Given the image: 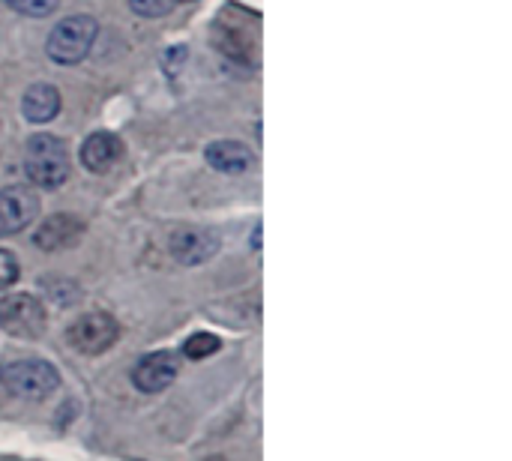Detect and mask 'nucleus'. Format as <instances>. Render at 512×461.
Listing matches in <instances>:
<instances>
[{"label": "nucleus", "mask_w": 512, "mask_h": 461, "mask_svg": "<svg viewBox=\"0 0 512 461\" xmlns=\"http://www.w3.org/2000/svg\"><path fill=\"white\" fill-rule=\"evenodd\" d=\"M24 171L33 186L57 189L69 177V156L66 144L54 135H33L24 147Z\"/></svg>", "instance_id": "1"}, {"label": "nucleus", "mask_w": 512, "mask_h": 461, "mask_svg": "<svg viewBox=\"0 0 512 461\" xmlns=\"http://www.w3.org/2000/svg\"><path fill=\"white\" fill-rule=\"evenodd\" d=\"M96 33H99L96 18H90V15H69V18L57 21V27L48 36L45 51H48V57L54 63L75 66V63H81L90 54V48L96 42Z\"/></svg>", "instance_id": "2"}, {"label": "nucleus", "mask_w": 512, "mask_h": 461, "mask_svg": "<svg viewBox=\"0 0 512 461\" xmlns=\"http://www.w3.org/2000/svg\"><path fill=\"white\" fill-rule=\"evenodd\" d=\"M0 384L15 399L39 402V399L51 396L60 387V375L45 360H18V363L6 366L0 372Z\"/></svg>", "instance_id": "3"}, {"label": "nucleus", "mask_w": 512, "mask_h": 461, "mask_svg": "<svg viewBox=\"0 0 512 461\" xmlns=\"http://www.w3.org/2000/svg\"><path fill=\"white\" fill-rule=\"evenodd\" d=\"M0 330L15 339H39L45 330V309L30 294H9L0 300Z\"/></svg>", "instance_id": "4"}, {"label": "nucleus", "mask_w": 512, "mask_h": 461, "mask_svg": "<svg viewBox=\"0 0 512 461\" xmlns=\"http://www.w3.org/2000/svg\"><path fill=\"white\" fill-rule=\"evenodd\" d=\"M117 333H120V327H117V321H114L111 315H105V312H90V315L78 318V321L69 327L66 339H69V345H72L75 351H81V354H102V351H108V348L117 342Z\"/></svg>", "instance_id": "5"}, {"label": "nucleus", "mask_w": 512, "mask_h": 461, "mask_svg": "<svg viewBox=\"0 0 512 461\" xmlns=\"http://www.w3.org/2000/svg\"><path fill=\"white\" fill-rule=\"evenodd\" d=\"M39 213V198L30 186L0 189V237L24 231Z\"/></svg>", "instance_id": "6"}, {"label": "nucleus", "mask_w": 512, "mask_h": 461, "mask_svg": "<svg viewBox=\"0 0 512 461\" xmlns=\"http://www.w3.org/2000/svg\"><path fill=\"white\" fill-rule=\"evenodd\" d=\"M168 249L174 255V261L186 264V267H195V264H204L216 255L219 249V237L207 228H192V225H183L171 234L168 240Z\"/></svg>", "instance_id": "7"}, {"label": "nucleus", "mask_w": 512, "mask_h": 461, "mask_svg": "<svg viewBox=\"0 0 512 461\" xmlns=\"http://www.w3.org/2000/svg\"><path fill=\"white\" fill-rule=\"evenodd\" d=\"M177 375H180L177 354L174 351H156L135 366L132 381L141 393H162L177 381Z\"/></svg>", "instance_id": "8"}, {"label": "nucleus", "mask_w": 512, "mask_h": 461, "mask_svg": "<svg viewBox=\"0 0 512 461\" xmlns=\"http://www.w3.org/2000/svg\"><path fill=\"white\" fill-rule=\"evenodd\" d=\"M84 234V222L69 216V213H57L51 219H45L36 234H33V243L42 249V252H60V249H69L81 240Z\"/></svg>", "instance_id": "9"}, {"label": "nucleus", "mask_w": 512, "mask_h": 461, "mask_svg": "<svg viewBox=\"0 0 512 461\" xmlns=\"http://www.w3.org/2000/svg\"><path fill=\"white\" fill-rule=\"evenodd\" d=\"M120 153H123V144H120V138L111 135V132H93V135L81 144V162H84V168L93 171V174L111 171V168L117 165Z\"/></svg>", "instance_id": "10"}, {"label": "nucleus", "mask_w": 512, "mask_h": 461, "mask_svg": "<svg viewBox=\"0 0 512 461\" xmlns=\"http://www.w3.org/2000/svg\"><path fill=\"white\" fill-rule=\"evenodd\" d=\"M21 111L30 123H48L60 114V93L54 84H33L24 93Z\"/></svg>", "instance_id": "11"}, {"label": "nucleus", "mask_w": 512, "mask_h": 461, "mask_svg": "<svg viewBox=\"0 0 512 461\" xmlns=\"http://www.w3.org/2000/svg\"><path fill=\"white\" fill-rule=\"evenodd\" d=\"M204 156H207L210 168L225 171V174H240L252 165V150L240 141H216L207 147Z\"/></svg>", "instance_id": "12"}, {"label": "nucleus", "mask_w": 512, "mask_h": 461, "mask_svg": "<svg viewBox=\"0 0 512 461\" xmlns=\"http://www.w3.org/2000/svg\"><path fill=\"white\" fill-rule=\"evenodd\" d=\"M216 351H219V339L213 333H195L183 345V354L189 360H204V357H213Z\"/></svg>", "instance_id": "13"}, {"label": "nucleus", "mask_w": 512, "mask_h": 461, "mask_svg": "<svg viewBox=\"0 0 512 461\" xmlns=\"http://www.w3.org/2000/svg\"><path fill=\"white\" fill-rule=\"evenodd\" d=\"M60 0H6L9 9L21 12V15H33V18H45L57 9Z\"/></svg>", "instance_id": "14"}, {"label": "nucleus", "mask_w": 512, "mask_h": 461, "mask_svg": "<svg viewBox=\"0 0 512 461\" xmlns=\"http://www.w3.org/2000/svg\"><path fill=\"white\" fill-rule=\"evenodd\" d=\"M177 0H129L132 12L135 15H144V18H159V15H168L174 9Z\"/></svg>", "instance_id": "15"}, {"label": "nucleus", "mask_w": 512, "mask_h": 461, "mask_svg": "<svg viewBox=\"0 0 512 461\" xmlns=\"http://www.w3.org/2000/svg\"><path fill=\"white\" fill-rule=\"evenodd\" d=\"M15 282H18V261L6 249H0V291H6Z\"/></svg>", "instance_id": "16"}]
</instances>
